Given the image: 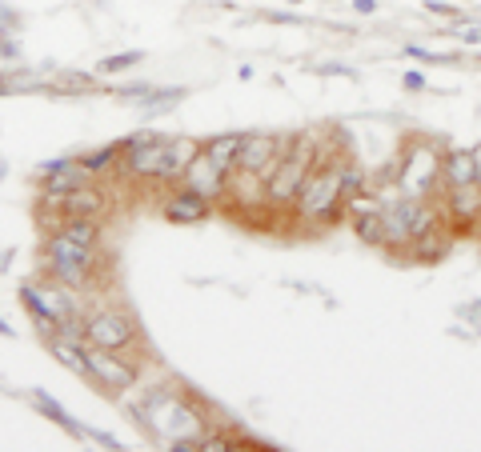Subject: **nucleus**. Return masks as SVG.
Returning a JSON list of instances; mask_svg holds the SVG:
<instances>
[{
  "label": "nucleus",
  "instance_id": "obj_1",
  "mask_svg": "<svg viewBox=\"0 0 481 452\" xmlns=\"http://www.w3.org/2000/svg\"><path fill=\"white\" fill-rule=\"evenodd\" d=\"M137 424L149 437L165 440L177 452H197L201 432L209 429V412L201 401H193L189 392L173 389V384H156L145 392V401L137 404Z\"/></svg>",
  "mask_w": 481,
  "mask_h": 452
},
{
  "label": "nucleus",
  "instance_id": "obj_2",
  "mask_svg": "<svg viewBox=\"0 0 481 452\" xmlns=\"http://www.w3.org/2000/svg\"><path fill=\"white\" fill-rule=\"evenodd\" d=\"M349 156H317V164L309 169L305 177L297 200H293V220L301 225H313V228H325L329 220H337L345 212V200H341V164Z\"/></svg>",
  "mask_w": 481,
  "mask_h": 452
},
{
  "label": "nucleus",
  "instance_id": "obj_3",
  "mask_svg": "<svg viewBox=\"0 0 481 452\" xmlns=\"http://www.w3.org/2000/svg\"><path fill=\"white\" fill-rule=\"evenodd\" d=\"M21 300H24V309H29V317L36 320V328H41L44 337L57 332V328H80L77 289L52 281V276H44V281H29L21 289Z\"/></svg>",
  "mask_w": 481,
  "mask_h": 452
},
{
  "label": "nucleus",
  "instance_id": "obj_4",
  "mask_svg": "<svg viewBox=\"0 0 481 452\" xmlns=\"http://www.w3.org/2000/svg\"><path fill=\"white\" fill-rule=\"evenodd\" d=\"M317 156H321V149L309 141V136H301V133L293 136L289 152H285L281 161H277V169L265 177V205L273 212H289L305 177H309V169L317 164Z\"/></svg>",
  "mask_w": 481,
  "mask_h": 452
},
{
  "label": "nucleus",
  "instance_id": "obj_5",
  "mask_svg": "<svg viewBox=\"0 0 481 452\" xmlns=\"http://www.w3.org/2000/svg\"><path fill=\"white\" fill-rule=\"evenodd\" d=\"M393 184L401 197H413V200H429L433 189H441V149L429 141H410L397 161V172H393Z\"/></svg>",
  "mask_w": 481,
  "mask_h": 452
},
{
  "label": "nucleus",
  "instance_id": "obj_6",
  "mask_svg": "<svg viewBox=\"0 0 481 452\" xmlns=\"http://www.w3.org/2000/svg\"><path fill=\"white\" fill-rule=\"evenodd\" d=\"M169 136H161V133H137V136H128L125 144H120V161H117V169L125 172V177H133V180H156L161 177V164H165V156H169Z\"/></svg>",
  "mask_w": 481,
  "mask_h": 452
},
{
  "label": "nucleus",
  "instance_id": "obj_7",
  "mask_svg": "<svg viewBox=\"0 0 481 452\" xmlns=\"http://www.w3.org/2000/svg\"><path fill=\"white\" fill-rule=\"evenodd\" d=\"M85 373L100 392H128L137 384V364L125 361L113 348H100L85 340Z\"/></svg>",
  "mask_w": 481,
  "mask_h": 452
},
{
  "label": "nucleus",
  "instance_id": "obj_8",
  "mask_svg": "<svg viewBox=\"0 0 481 452\" xmlns=\"http://www.w3.org/2000/svg\"><path fill=\"white\" fill-rule=\"evenodd\" d=\"M89 345H100V348H113V353H125V348L137 345V320L120 309H97L85 317L80 325Z\"/></svg>",
  "mask_w": 481,
  "mask_h": 452
},
{
  "label": "nucleus",
  "instance_id": "obj_9",
  "mask_svg": "<svg viewBox=\"0 0 481 452\" xmlns=\"http://www.w3.org/2000/svg\"><path fill=\"white\" fill-rule=\"evenodd\" d=\"M293 136H277V133H245V141H240V156H237V169L245 172H257V177H269L277 169V161H281L285 152H289Z\"/></svg>",
  "mask_w": 481,
  "mask_h": 452
},
{
  "label": "nucleus",
  "instance_id": "obj_10",
  "mask_svg": "<svg viewBox=\"0 0 481 452\" xmlns=\"http://www.w3.org/2000/svg\"><path fill=\"white\" fill-rule=\"evenodd\" d=\"M36 180H41V197L44 200H61L64 192H77L92 180V172L85 169V161H72V156H61V161H49L36 169Z\"/></svg>",
  "mask_w": 481,
  "mask_h": 452
},
{
  "label": "nucleus",
  "instance_id": "obj_11",
  "mask_svg": "<svg viewBox=\"0 0 481 452\" xmlns=\"http://www.w3.org/2000/svg\"><path fill=\"white\" fill-rule=\"evenodd\" d=\"M177 184H184V189H193V192H201V197H209V200H217V197H225V189H229V172L221 169V164L205 152V144H201V152L189 161V169L181 172Z\"/></svg>",
  "mask_w": 481,
  "mask_h": 452
},
{
  "label": "nucleus",
  "instance_id": "obj_12",
  "mask_svg": "<svg viewBox=\"0 0 481 452\" xmlns=\"http://www.w3.org/2000/svg\"><path fill=\"white\" fill-rule=\"evenodd\" d=\"M44 264H80V269L97 272L100 248L80 244V241H72V236H64V233L52 228V236H44Z\"/></svg>",
  "mask_w": 481,
  "mask_h": 452
},
{
  "label": "nucleus",
  "instance_id": "obj_13",
  "mask_svg": "<svg viewBox=\"0 0 481 452\" xmlns=\"http://www.w3.org/2000/svg\"><path fill=\"white\" fill-rule=\"evenodd\" d=\"M453 241H457V228L449 225V220H441V225H433V228H425L421 236H413L410 241V261H421V264H438V261H446V256L453 253Z\"/></svg>",
  "mask_w": 481,
  "mask_h": 452
},
{
  "label": "nucleus",
  "instance_id": "obj_14",
  "mask_svg": "<svg viewBox=\"0 0 481 452\" xmlns=\"http://www.w3.org/2000/svg\"><path fill=\"white\" fill-rule=\"evenodd\" d=\"M441 212L453 228H469L481 220V184H457V189H446V200H441Z\"/></svg>",
  "mask_w": 481,
  "mask_h": 452
},
{
  "label": "nucleus",
  "instance_id": "obj_15",
  "mask_svg": "<svg viewBox=\"0 0 481 452\" xmlns=\"http://www.w3.org/2000/svg\"><path fill=\"white\" fill-rule=\"evenodd\" d=\"M49 208H57L61 217H97V220H105V212H108V192L100 189V184H85V189H77V192H64L61 200H49Z\"/></svg>",
  "mask_w": 481,
  "mask_h": 452
},
{
  "label": "nucleus",
  "instance_id": "obj_16",
  "mask_svg": "<svg viewBox=\"0 0 481 452\" xmlns=\"http://www.w3.org/2000/svg\"><path fill=\"white\" fill-rule=\"evenodd\" d=\"M209 217H212V200L184 189V184L165 200V220H173V225H205Z\"/></svg>",
  "mask_w": 481,
  "mask_h": 452
},
{
  "label": "nucleus",
  "instance_id": "obj_17",
  "mask_svg": "<svg viewBox=\"0 0 481 452\" xmlns=\"http://www.w3.org/2000/svg\"><path fill=\"white\" fill-rule=\"evenodd\" d=\"M49 348H52V356H57L64 368L89 376L85 373V332H80V328H57V332H49Z\"/></svg>",
  "mask_w": 481,
  "mask_h": 452
},
{
  "label": "nucleus",
  "instance_id": "obj_18",
  "mask_svg": "<svg viewBox=\"0 0 481 452\" xmlns=\"http://www.w3.org/2000/svg\"><path fill=\"white\" fill-rule=\"evenodd\" d=\"M474 152L469 149H449L441 152V189H457V184H474Z\"/></svg>",
  "mask_w": 481,
  "mask_h": 452
},
{
  "label": "nucleus",
  "instance_id": "obj_19",
  "mask_svg": "<svg viewBox=\"0 0 481 452\" xmlns=\"http://www.w3.org/2000/svg\"><path fill=\"white\" fill-rule=\"evenodd\" d=\"M201 152V141H193V136H177V141L169 144V156H165V164H161V184H177L181 180V172L189 169V161Z\"/></svg>",
  "mask_w": 481,
  "mask_h": 452
},
{
  "label": "nucleus",
  "instance_id": "obj_20",
  "mask_svg": "<svg viewBox=\"0 0 481 452\" xmlns=\"http://www.w3.org/2000/svg\"><path fill=\"white\" fill-rule=\"evenodd\" d=\"M240 141H245V133H217V136H209V141H201V144H205V152L221 164V169L233 172L237 156H240Z\"/></svg>",
  "mask_w": 481,
  "mask_h": 452
},
{
  "label": "nucleus",
  "instance_id": "obj_21",
  "mask_svg": "<svg viewBox=\"0 0 481 452\" xmlns=\"http://www.w3.org/2000/svg\"><path fill=\"white\" fill-rule=\"evenodd\" d=\"M57 233L72 236V241H80V244L100 248V233H105V228H100V220H97V217H61Z\"/></svg>",
  "mask_w": 481,
  "mask_h": 452
},
{
  "label": "nucleus",
  "instance_id": "obj_22",
  "mask_svg": "<svg viewBox=\"0 0 481 452\" xmlns=\"http://www.w3.org/2000/svg\"><path fill=\"white\" fill-rule=\"evenodd\" d=\"M354 228H357V236H361L365 244L382 248V244H385V228H382V200H377V205H369V208H361V212H357V220H354Z\"/></svg>",
  "mask_w": 481,
  "mask_h": 452
},
{
  "label": "nucleus",
  "instance_id": "obj_23",
  "mask_svg": "<svg viewBox=\"0 0 481 452\" xmlns=\"http://www.w3.org/2000/svg\"><path fill=\"white\" fill-rule=\"evenodd\" d=\"M33 404H36V409H41V412H44V417H49L52 424H61V429L69 432V437H85V429H80V424L72 420L69 412H64V409H61L57 401H52L49 392H41V389H36V392H33Z\"/></svg>",
  "mask_w": 481,
  "mask_h": 452
},
{
  "label": "nucleus",
  "instance_id": "obj_24",
  "mask_svg": "<svg viewBox=\"0 0 481 452\" xmlns=\"http://www.w3.org/2000/svg\"><path fill=\"white\" fill-rule=\"evenodd\" d=\"M357 197H365V169L354 161L341 164V200H345V208L354 205Z\"/></svg>",
  "mask_w": 481,
  "mask_h": 452
},
{
  "label": "nucleus",
  "instance_id": "obj_25",
  "mask_svg": "<svg viewBox=\"0 0 481 452\" xmlns=\"http://www.w3.org/2000/svg\"><path fill=\"white\" fill-rule=\"evenodd\" d=\"M44 276L69 284V289H89L92 284V269H80V264H44Z\"/></svg>",
  "mask_w": 481,
  "mask_h": 452
},
{
  "label": "nucleus",
  "instance_id": "obj_26",
  "mask_svg": "<svg viewBox=\"0 0 481 452\" xmlns=\"http://www.w3.org/2000/svg\"><path fill=\"white\" fill-rule=\"evenodd\" d=\"M80 161H85V169L92 172V177H100V172L117 169V161H120V149H117V144H108V149H97V152L80 156Z\"/></svg>",
  "mask_w": 481,
  "mask_h": 452
},
{
  "label": "nucleus",
  "instance_id": "obj_27",
  "mask_svg": "<svg viewBox=\"0 0 481 452\" xmlns=\"http://www.w3.org/2000/svg\"><path fill=\"white\" fill-rule=\"evenodd\" d=\"M141 60V52H117V57H105L97 64L100 72H105V77H113V72H125V69H133V64Z\"/></svg>",
  "mask_w": 481,
  "mask_h": 452
},
{
  "label": "nucleus",
  "instance_id": "obj_28",
  "mask_svg": "<svg viewBox=\"0 0 481 452\" xmlns=\"http://www.w3.org/2000/svg\"><path fill=\"white\" fill-rule=\"evenodd\" d=\"M405 57H413V60H429V64H453L457 57H446V52H429V49H421V44H405Z\"/></svg>",
  "mask_w": 481,
  "mask_h": 452
},
{
  "label": "nucleus",
  "instance_id": "obj_29",
  "mask_svg": "<svg viewBox=\"0 0 481 452\" xmlns=\"http://www.w3.org/2000/svg\"><path fill=\"white\" fill-rule=\"evenodd\" d=\"M457 41H466V44H477L481 41V29L477 24H466V21H453V29H449Z\"/></svg>",
  "mask_w": 481,
  "mask_h": 452
},
{
  "label": "nucleus",
  "instance_id": "obj_30",
  "mask_svg": "<svg viewBox=\"0 0 481 452\" xmlns=\"http://www.w3.org/2000/svg\"><path fill=\"white\" fill-rule=\"evenodd\" d=\"M425 8L438 16H446V21H461V8L457 5H446V0H425Z\"/></svg>",
  "mask_w": 481,
  "mask_h": 452
},
{
  "label": "nucleus",
  "instance_id": "obj_31",
  "mask_svg": "<svg viewBox=\"0 0 481 452\" xmlns=\"http://www.w3.org/2000/svg\"><path fill=\"white\" fill-rule=\"evenodd\" d=\"M401 85L410 88V92H421V88H425V77H421V72H405V77H401Z\"/></svg>",
  "mask_w": 481,
  "mask_h": 452
},
{
  "label": "nucleus",
  "instance_id": "obj_32",
  "mask_svg": "<svg viewBox=\"0 0 481 452\" xmlns=\"http://www.w3.org/2000/svg\"><path fill=\"white\" fill-rule=\"evenodd\" d=\"M273 24H301V16H293V13H273Z\"/></svg>",
  "mask_w": 481,
  "mask_h": 452
},
{
  "label": "nucleus",
  "instance_id": "obj_33",
  "mask_svg": "<svg viewBox=\"0 0 481 452\" xmlns=\"http://www.w3.org/2000/svg\"><path fill=\"white\" fill-rule=\"evenodd\" d=\"M357 13H377V0H354Z\"/></svg>",
  "mask_w": 481,
  "mask_h": 452
},
{
  "label": "nucleus",
  "instance_id": "obj_34",
  "mask_svg": "<svg viewBox=\"0 0 481 452\" xmlns=\"http://www.w3.org/2000/svg\"><path fill=\"white\" fill-rule=\"evenodd\" d=\"M469 152H474V172H477V184H481V144H474Z\"/></svg>",
  "mask_w": 481,
  "mask_h": 452
},
{
  "label": "nucleus",
  "instance_id": "obj_35",
  "mask_svg": "<svg viewBox=\"0 0 481 452\" xmlns=\"http://www.w3.org/2000/svg\"><path fill=\"white\" fill-rule=\"evenodd\" d=\"M0 337H13V325H5V320H0Z\"/></svg>",
  "mask_w": 481,
  "mask_h": 452
},
{
  "label": "nucleus",
  "instance_id": "obj_36",
  "mask_svg": "<svg viewBox=\"0 0 481 452\" xmlns=\"http://www.w3.org/2000/svg\"><path fill=\"white\" fill-rule=\"evenodd\" d=\"M5 92H8V80H0V97H5Z\"/></svg>",
  "mask_w": 481,
  "mask_h": 452
},
{
  "label": "nucleus",
  "instance_id": "obj_37",
  "mask_svg": "<svg viewBox=\"0 0 481 452\" xmlns=\"http://www.w3.org/2000/svg\"><path fill=\"white\" fill-rule=\"evenodd\" d=\"M289 5H301V0H289Z\"/></svg>",
  "mask_w": 481,
  "mask_h": 452
}]
</instances>
